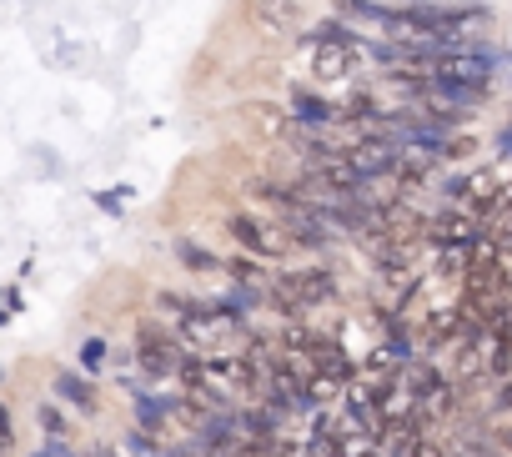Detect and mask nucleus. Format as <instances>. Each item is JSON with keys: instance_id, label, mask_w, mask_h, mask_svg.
<instances>
[{"instance_id": "f257e3e1", "label": "nucleus", "mask_w": 512, "mask_h": 457, "mask_svg": "<svg viewBox=\"0 0 512 457\" xmlns=\"http://www.w3.org/2000/svg\"><path fill=\"white\" fill-rule=\"evenodd\" d=\"M267 302L287 317H302L322 302H337V277L327 267H302V272H287L282 282L267 287Z\"/></svg>"}, {"instance_id": "f03ea898", "label": "nucleus", "mask_w": 512, "mask_h": 457, "mask_svg": "<svg viewBox=\"0 0 512 457\" xmlns=\"http://www.w3.org/2000/svg\"><path fill=\"white\" fill-rule=\"evenodd\" d=\"M226 232H231V242L246 252V257H256V262H282L287 252H292V242H287V232L272 221V216H256V211H231L226 216Z\"/></svg>"}, {"instance_id": "7ed1b4c3", "label": "nucleus", "mask_w": 512, "mask_h": 457, "mask_svg": "<svg viewBox=\"0 0 512 457\" xmlns=\"http://www.w3.org/2000/svg\"><path fill=\"white\" fill-rule=\"evenodd\" d=\"M181 362H186V347L176 342V332L156 327V322H141V332H136V367L146 377H176Z\"/></svg>"}, {"instance_id": "20e7f679", "label": "nucleus", "mask_w": 512, "mask_h": 457, "mask_svg": "<svg viewBox=\"0 0 512 457\" xmlns=\"http://www.w3.org/2000/svg\"><path fill=\"white\" fill-rule=\"evenodd\" d=\"M352 71H357V41H322V46H312V76L322 86L347 81Z\"/></svg>"}, {"instance_id": "39448f33", "label": "nucleus", "mask_w": 512, "mask_h": 457, "mask_svg": "<svg viewBox=\"0 0 512 457\" xmlns=\"http://www.w3.org/2000/svg\"><path fill=\"white\" fill-rule=\"evenodd\" d=\"M251 26L282 41V36H297L302 31V11H297V0H256L251 6Z\"/></svg>"}, {"instance_id": "423d86ee", "label": "nucleus", "mask_w": 512, "mask_h": 457, "mask_svg": "<svg viewBox=\"0 0 512 457\" xmlns=\"http://www.w3.org/2000/svg\"><path fill=\"white\" fill-rule=\"evenodd\" d=\"M56 397H61L66 407L86 412V417H96V412H101V392H96L86 377H76V372H56Z\"/></svg>"}, {"instance_id": "0eeeda50", "label": "nucleus", "mask_w": 512, "mask_h": 457, "mask_svg": "<svg viewBox=\"0 0 512 457\" xmlns=\"http://www.w3.org/2000/svg\"><path fill=\"white\" fill-rule=\"evenodd\" d=\"M442 457H502V447H497V437H487V432L472 427V432L442 442Z\"/></svg>"}, {"instance_id": "6e6552de", "label": "nucleus", "mask_w": 512, "mask_h": 457, "mask_svg": "<svg viewBox=\"0 0 512 457\" xmlns=\"http://www.w3.org/2000/svg\"><path fill=\"white\" fill-rule=\"evenodd\" d=\"M151 307H156L161 327H171V332H176V327H181V322H186V317H191L201 302H191V297H176V292H156V302H151Z\"/></svg>"}, {"instance_id": "1a4fd4ad", "label": "nucleus", "mask_w": 512, "mask_h": 457, "mask_svg": "<svg viewBox=\"0 0 512 457\" xmlns=\"http://www.w3.org/2000/svg\"><path fill=\"white\" fill-rule=\"evenodd\" d=\"M176 257H181L191 272H221V257H211V252L196 247V242H176Z\"/></svg>"}, {"instance_id": "9d476101", "label": "nucleus", "mask_w": 512, "mask_h": 457, "mask_svg": "<svg viewBox=\"0 0 512 457\" xmlns=\"http://www.w3.org/2000/svg\"><path fill=\"white\" fill-rule=\"evenodd\" d=\"M36 422H41V432H51L56 442L71 432V422H66V412H61L56 402H41V407H36Z\"/></svg>"}, {"instance_id": "9b49d317", "label": "nucleus", "mask_w": 512, "mask_h": 457, "mask_svg": "<svg viewBox=\"0 0 512 457\" xmlns=\"http://www.w3.org/2000/svg\"><path fill=\"white\" fill-rule=\"evenodd\" d=\"M226 272H231L236 282H251V287H267V277H262V267H256V257H236V262H226Z\"/></svg>"}, {"instance_id": "f8f14e48", "label": "nucleus", "mask_w": 512, "mask_h": 457, "mask_svg": "<svg viewBox=\"0 0 512 457\" xmlns=\"http://www.w3.org/2000/svg\"><path fill=\"white\" fill-rule=\"evenodd\" d=\"M492 412H512V377L497 382V392H492Z\"/></svg>"}, {"instance_id": "ddd939ff", "label": "nucleus", "mask_w": 512, "mask_h": 457, "mask_svg": "<svg viewBox=\"0 0 512 457\" xmlns=\"http://www.w3.org/2000/svg\"><path fill=\"white\" fill-rule=\"evenodd\" d=\"M16 447V427H11V412L0 407V452H11Z\"/></svg>"}, {"instance_id": "4468645a", "label": "nucleus", "mask_w": 512, "mask_h": 457, "mask_svg": "<svg viewBox=\"0 0 512 457\" xmlns=\"http://www.w3.org/2000/svg\"><path fill=\"white\" fill-rule=\"evenodd\" d=\"M407 457H442V442H432V437H417Z\"/></svg>"}, {"instance_id": "2eb2a0df", "label": "nucleus", "mask_w": 512, "mask_h": 457, "mask_svg": "<svg viewBox=\"0 0 512 457\" xmlns=\"http://www.w3.org/2000/svg\"><path fill=\"white\" fill-rule=\"evenodd\" d=\"M497 447H502V457H512V427H502V432H497Z\"/></svg>"}, {"instance_id": "dca6fc26", "label": "nucleus", "mask_w": 512, "mask_h": 457, "mask_svg": "<svg viewBox=\"0 0 512 457\" xmlns=\"http://www.w3.org/2000/svg\"><path fill=\"white\" fill-rule=\"evenodd\" d=\"M0 377H6V367H0Z\"/></svg>"}, {"instance_id": "f3484780", "label": "nucleus", "mask_w": 512, "mask_h": 457, "mask_svg": "<svg viewBox=\"0 0 512 457\" xmlns=\"http://www.w3.org/2000/svg\"><path fill=\"white\" fill-rule=\"evenodd\" d=\"M342 6H352V0H342Z\"/></svg>"}]
</instances>
